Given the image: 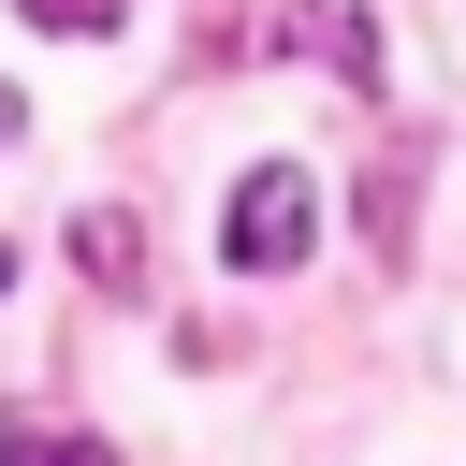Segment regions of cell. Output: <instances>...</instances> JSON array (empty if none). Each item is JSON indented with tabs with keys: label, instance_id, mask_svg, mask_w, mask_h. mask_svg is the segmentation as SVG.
Here are the masks:
<instances>
[{
	"label": "cell",
	"instance_id": "obj_1",
	"mask_svg": "<svg viewBox=\"0 0 466 466\" xmlns=\"http://www.w3.org/2000/svg\"><path fill=\"white\" fill-rule=\"evenodd\" d=\"M306 233H320V189H306V160H262V175H233V204H218V262H248V277H291V262H306Z\"/></svg>",
	"mask_w": 466,
	"mask_h": 466
},
{
	"label": "cell",
	"instance_id": "obj_2",
	"mask_svg": "<svg viewBox=\"0 0 466 466\" xmlns=\"http://www.w3.org/2000/svg\"><path fill=\"white\" fill-rule=\"evenodd\" d=\"M277 29H291V44H306V58H335V73H350V87H379V29H364V15H335V0H291V15H277Z\"/></svg>",
	"mask_w": 466,
	"mask_h": 466
},
{
	"label": "cell",
	"instance_id": "obj_3",
	"mask_svg": "<svg viewBox=\"0 0 466 466\" xmlns=\"http://www.w3.org/2000/svg\"><path fill=\"white\" fill-rule=\"evenodd\" d=\"M0 466H116V451H102V437H58V422H15Z\"/></svg>",
	"mask_w": 466,
	"mask_h": 466
},
{
	"label": "cell",
	"instance_id": "obj_4",
	"mask_svg": "<svg viewBox=\"0 0 466 466\" xmlns=\"http://www.w3.org/2000/svg\"><path fill=\"white\" fill-rule=\"evenodd\" d=\"M73 262H87V277H116V291H131V262H146V248H131V218H73Z\"/></svg>",
	"mask_w": 466,
	"mask_h": 466
},
{
	"label": "cell",
	"instance_id": "obj_5",
	"mask_svg": "<svg viewBox=\"0 0 466 466\" xmlns=\"http://www.w3.org/2000/svg\"><path fill=\"white\" fill-rule=\"evenodd\" d=\"M29 29H116V0H15Z\"/></svg>",
	"mask_w": 466,
	"mask_h": 466
},
{
	"label": "cell",
	"instance_id": "obj_6",
	"mask_svg": "<svg viewBox=\"0 0 466 466\" xmlns=\"http://www.w3.org/2000/svg\"><path fill=\"white\" fill-rule=\"evenodd\" d=\"M15 116H29V102H15V87H0V146H15Z\"/></svg>",
	"mask_w": 466,
	"mask_h": 466
},
{
	"label": "cell",
	"instance_id": "obj_7",
	"mask_svg": "<svg viewBox=\"0 0 466 466\" xmlns=\"http://www.w3.org/2000/svg\"><path fill=\"white\" fill-rule=\"evenodd\" d=\"M0 291H15V248H0Z\"/></svg>",
	"mask_w": 466,
	"mask_h": 466
}]
</instances>
